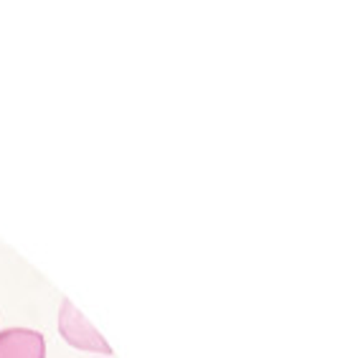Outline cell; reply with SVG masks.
Returning <instances> with one entry per match:
<instances>
[{
	"instance_id": "obj_2",
	"label": "cell",
	"mask_w": 358,
	"mask_h": 358,
	"mask_svg": "<svg viewBox=\"0 0 358 358\" xmlns=\"http://www.w3.org/2000/svg\"><path fill=\"white\" fill-rule=\"evenodd\" d=\"M0 358H46V341L38 331L6 328L0 331Z\"/></svg>"
},
{
	"instance_id": "obj_1",
	"label": "cell",
	"mask_w": 358,
	"mask_h": 358,
	"mask_svg": "<svg viewBox=\"0 0 358 358\" xmlns=\"http://www.w3.org/2000/svg\"><path fill=\"white\" fill-rule=\"evenodd\" d=\"M59 333L69 345L79 348V351L90 353H112L110 343L102 338V333H96L94 325L76 310V305L64 300L62 310H59Z\"/></svg>"
}]
</instances>
